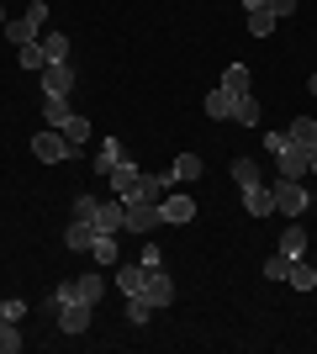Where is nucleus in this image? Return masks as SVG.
<instances>
[{
    "label": "nucleus",
    "instance_id": "f257e3e1",
    "mask_svg": "<svg viewBox=\"0 0 317 354\" xmlns=\"http://www.w3.org/2000/svg\"><path fill=\"white\" fill-rule=\"evenodd\" d=\"M270 191H275V212H286V222H291V217H302V212L312 207V196H307L302 180H275Z\"/></svg>",
    "mask_w": 317,
    "mask_h": 354
},
{
    "label": "nucleus",
    "instance_id": "f03ea898",
    "mask_svg": "<svg viewBox=\"0 0 317 354\" xmlns=\"http://www.w3.org/2000/svg\"><path fill=\"white\" fill-rule=\"evenodd\" d=\"M32 153H37L43 164H64V159H75V148L64 143L59 127H43V133H32Z\"/></svg>",
    "mask_w": 317,
    "mask_h": 354
},
{
    "label": "nucleus",
    "instance_id": "7ed1b4c3",
    "mask_svg": "<svg viewBox=\"0 0 317 354\" xmlns=\"http://www.w3.org/2000/svg\"><path fill=\"white\" fill-rule=\"evenodd\" d=\"M159 207L153 201H127V217H122V233H137V238H148L153 227H159Z\"/></svg>",
    "mask_w": 317,
    "mask_h": 354
},
{
    "label": "nucleus",
    "instance_id": "20e7f679",
    "mask_svg": "<svg viewBox=\"0 0 317 354\" xmlns=\"http://www.w3.org/2000/svg\"><path fill=\"white\" fill-rule=\"evenodd\" d=\"M69 90H75V64L69 59L43 64V95H69Z\"/></svg>",
    "mask_w": 317,
    "mask_h": 354
},
{
    "label": "nucleus",
    "instance_id": "39448f33",
    "mask_svg": "<svg viewBox=\"0 0 317 354\" xmlns=\"http://www.w3.org/2000/svg\"><path fill=\"white\" fill-rule=\"evenodd\" d=\"M137 175H143V169H137L133 159H117V164H111V169H106V180H111V191H117L122 201H127V196L137 191Z\"/></svg>",
    "mask_w": 317,
    "mask_h": 354
},
{
    "label": "nucleus",
    "instance_id": "423d86ee",
    "mask_svg": "<svg viewBox=\"0 0 317 354\" xmlns=\"http://www.w3.org/2000/svg\"><path fill=\"white\" fill-rule=\"evenodd\" d=\"M169 185H175V175H137V191L127 196V201H153V207H159L169 196Z\"/></svg>",
    "mask_w": 317,
    "mask_h": 354
},
{
    "label": "nucleus",
    "instance_id": "0eeeda50",
    "mask_svg": "<svg viewBox=\"0 0 317 354\" xmlns=\"http://www.w3.org/2000/svg\"><path fill=\"white\" fill-rule=\"evenodd\" d=\"M143 296L153 301V312H164L175 301V281H169L164 270H148V281H143Z\"/></svg>",
    "mask_w": 317,
    "mask_h": 354
},
{
    "label": "nucleus",
    "instance_id": "6e6552de",
    "mask_svg": "<svg viewBox=\"0 0 317 354\" xmlns=\"http://www.w3.org/2000/svg\"><path fill=\"white\" fill-rule=\"evenodd\" d=\"M275 164H280V180H302V175H307V148H296V143L286 138V148L275 153Z\"/></svg>",
    "mask_w": 317,
    "mask_h": 354
},
{
    "label": "nucleus",
    "instance_id": "1a4fd4ad",
    "mask_svg": "<svg viewBox=\"0 0 317 354\" xmlns=\"http://www.w3.org/2000/svg\"><path fill=\"white\" fill-rule=\"evenodd\" d=\"M159 217H164V222H175V227H180V222H191V217H196V201H191V196H180V191H175V196H164V201H159Z\"/></svg>",
    "mask_w": 317,
    "mask_h": 354
},
{
    "label": "nucleus",
    "instance_id": "9d476101",
    "mask_svg": "<svg viewBox=\"0 0 317 354\" xmlns=\"http://www.w3.org/2000/svg\"><path fill=\"white\" fill-rule=\"evenodd\" d=\"M90 312H95V307H85V301H69V307H59V328L75 339V333H85V328H90Z\"/></svg>",
    "mask_w": 317,
    "mask_h": 354
},
{
    "label": "nucleus",
    "instance_id": "9b49d317",
    "mask_svg": "<svg viewBox=\"0 0 317 354\" xmlns=\"http://www.w3.org/2000/svg\"><path fill=\"white\" fill-rule=\"evenodd\" d=\"M122 217H127V201H101L95 207V233H122Z\"/></svg>",
    "mask_w": 317,
    "mask_h": 354
},
{
    "label": "nucleus",
    "instance_id": "f8f14e48",
    "mask_svg": "<svg viewBox=\"0 0 317 354\" xmlns=\"http://www.w3.org/2000/svg\"><path fill=\"white\" fill-rule=\"evenodd\" d=\"M243 212H249V217H270L275 212V191L270 185H249V191H243Z\"/></svg>",
    "mask_w": 317,
    "mask_h": 354
},
{
    "label": "nucleus",
    "instance_id": "ddd939ff",
    "mask_svg": "<svg viewBox=\"0 0 317 354\" xmlns=\"http://www.w3.org/2000/svg\"><path fill=\"white\" fill-rule=\"evenodd\" d=\"M64 243L75 254H90V243H95V222H85V217H75L69 227H64Z\"/></svg>",
    "mask_w": 317,
    "mask_h": 354
},
{
    "label": "nucleus",
    "instance_id": "4468645a",
    "mask_svg": "<svg viewBox=\"0 0 317 354\" xmlns=\"http://www.w3.org/2000/svg\"><path fill=\"white\" fill-rule=\"evenodd\" d=\"M233 101H238V95H233L227 85L206 90V117H211V122H233Z\"/></svg>",
    "mask_w": 317,
    "mask_h": 354
},
{
    "label": "nucleus",
    "instance_id": "2eb2a0df",
    "mask_svg": "<svg viewBox=\"0 0 317 354\" xmlns=\"http://www.w3.org/2000/svg\"><path fill=\"white\" fill-rule=\"evenodd\" d=\"M143 281H148V270L137 265V259H133V265H117V291L122 296H137V291H143Z\"/></svg>",
    "mask_w": 317,
    "mask_h": 354
},
{
    "label": "nucleus",
    "instance_id": "dca6fc26",
    "mask_svg": "<svg viewBox=\"0 0 317 354\" xmlns=\"http://www.w3.org/2000/svg\"><path fill=\"white\" fill-rule=\"evenodd\" d=\"M259 117H265V106H259L254 95L243 90L238 101H233V122H238V127H259Z\"/></svg>",
    "mask_w": 317,
    "mask_h": 354
},
{
    "label": "nucleus",
    "instance_id": "f3484780",
    "mask_svg": "<svg viewBox=\"0 0 317 354\" xmlns=\"http://www.w3.org/2000/svg\"><path fill=\"white\" fill-rule=\"evenodd\" d=\"M286 286H296V291H312L317 286V265H307L302 254L291 259V270H286Z\"/></svg>",
    "mask_w": 317,
    "mask_h": 354
},
{
    "label": "nucleus",
    "instance_id": "a211bd4d",
    "mask_svg": "<svg viewBox=\"0 0 317 354\" xmlns=\"http://www.w3.org/2000/svg\"><path fill=\"white\" fill-rule=\"evenodd\" d=\"M101 296H106V281H101V275H95V270H90V275H79V281H75V301H85V307H95Z\"/></svg>",
    "mask_w": 317,
    "mask_h": 354
},
{
    "label": "nucleus",
    "instance_id": "6ab92c4d",
    "mask_svg": "<svg viewBox=\"0 0 317 354\" xmlns=\"http://www.w3.org/2000/svg\"><path fill=\"white\" fill-rule=\"evenodd\" d=\"M169 175H175V185H196V180L206 175V169H201V159H196V153H180V159H175V169H169Z\"/></svg>",
    "mask_w": 317,
    "mask_h": 354
},
{
    "label": "nucleus",
    "instance_id": "aec40b11",
    "mask_svg": "<svg viewBox=\"0 0 317 354\" xmlns=\"http://www.w3.org/2000/svg\"><path fill=\"white\" fill-rule=\"evenodd\" d=\"M69 117H75V111H69V95H43V122L48 127H64Z\"/></svg>",
    "mask_w": 317,
    "mask_h": 354
},
{
    "label": "nucleus",
    "instance_id": "412c9836",
    "mask_svg": "<svg viewBox=\"0 0 317 354\" xmlns=\"http://www.w3.org/2000/svg\"><path fill=\"white\" fill-rule=\"evenodd\" d=\"M280 254H286V259H296V254H307V227L296 217L286 222V238H280Z\"/></svg>",
    "mask_w": 317,
    "mask_h": 354
},
{
    "label": "nucleus",
    "instance_id": "4be33fe9",
    "mask_svg": "<svg viewBox=\"0 0 317 354\" xmlns=\"http://www.w3.org/2000/svg\"><path fill=\"white\" fill-rule=\"evenodd\" d=\"M117 159H127V148H122L117 138H106V143L95 148V164H90V169H95V175H106V169H111Z\"/></svg>",
    "mask_w": 317,
    "mask_h": 354
},
{
    "label": "nucleus",
    "instance_id": "5701e85b",
    "mask_svg": "<svg viewBox=\"0 0 317 354\" xmlns=\"http://www.w3.org/2000/svg\"><path fill=\"white\" fill-rule=\"evenodd\" d=\"M90 259L95 265H117V233H95V243H90Z\"/></svg>",
    "mask_w": 317,
    "mask_h": 354
},
{
    "label": "nucleus",
    "instance_id": "b1692460",
    "mask_svg": "<svg viewBox=\"0 0 317 354\" xmlns=\"http://www.w3.org/2000/svg\"><path fill=\"white\" fill-rule=\"evenodd\" d=\"M59 133H64V143H69V148H85V143H90V122H85V117H69Z\"/></svg>",
    "mask_w": 317,
    "mask_h": 354
},
{
    "label": "nucleus",
    "instance_id": "393cba45",
    "mask_svg": "<svg viewBox=\"0 0 317 354\" xmlns=\"http://www.w3.org/2000/svg\"><path fill=\"white\" fill-rule=\"evenodd\" d=\"M233 180L249 191V185H265V169H259L254 159H233Z\"/></svg>",
    "mask_w": 317,
    "mask_h": 354
},
{
    "label": "nucleus",
    "instance_id": "a878e982",
    "mask_svg": "<svg viewBox=\"0 0 317 354\" xmlns=\"http://www.w3.org/2000/svg\"><path fill=\"white\" fill-rule=\"evenodd\" d=\"M16 59H21V69H27V74H43L48 53H43V43H21V48H16Z\"/></svg>",
    "mask_w": 317,
    "mask_h": 354
},
{
    "label": "nucleus",
    "instance_id": "bb28decb",
    "mask_svg": "<svg viewBox=\"0 0 317 354\" xmlns=\"http://www.w3.org/2000/svg\"><path fill=\"white\" fill-rule=\"evenodd\" d=\"M286 138H291L296 148H312V143H317V122H312V117H296V122H291V133H286Z\"/></svg>",
    "mask_w": 317,
    "mask_h": 354
},
{
    "label": "nucleus",
    "instance_id": "cd10ccee",
    "mask_svg": "<svg viewBox=\"0 0 317 354\" xmlns=\"http://www.w3.org/2000/svg\"><path fill=\"white\" fill-rule=\"evenodd\" d=\"M148 317H153V301H148V296H143V291H137V296H127V323H133V328H143Z\"/></svg>",
    "mask_w": 317,
    "mask_h": 354
},
{
    "label": "nucleus",
    "instance_id": "c85d7f7f",
    "mask_svg": "<svg viewBox=\"0 0 317 354\" xmlns=\"http://www.w3.org/2000/svg\"><path fill=\"white\" fill-rule=\"evenodd\" d=\"M0 32H6V37H11L16 48H21V43H37V27H32L27 16H21V21H6V27H0Z\"/></svg>",
    "mask_w": 317,
    "mask_h": 354
},
{
    "label": "nucleus",
    "instance_id": "c756f323",
    "mask_svg": "<svg viewBox=\"0 0 317 354\" xmlns=\"http://www.w3.org/2000/svg\"><path fill=\"white\" fill-rule=\"evenodd\" d=\"M243 16H249V32H254V37H270V32H275L270 6H259V11H243Z\"/></svg>",
    "mask_w": 317,
    "mask_h": 354
},
{
    "label": "nucleus",
    "instance_id": "7c9ffc66",
    "mask_svg": "<svg viewBox=\"0 0 317 354\" xmlns=\"http://www.w3.org/2000/svg\"><path fill=\"white\" fill-rule=\"evenodd\" d=\"M222 85L233 90V95H243V90L254 85V80H249V69H243V64H227V69H222Z\"/></svg>",
    "mask_w": 317,
    "mask_h": 354
},
{
    "label": "nucleus",
    "instance_id": "2f4dec72",
    "mask_svg": "<svg viewBox=\"0 0 317 354\" xmlns=\"http://www.w3.org/2000/svg\"><path fill=\"white\" fill-rule=\"evenodd\" d=\"M37 43H43L48 64H53V59H69V37H64V32H48V37H37Z\"/></svg>",
    "mask_w": 317,
    "mask_h": 354
},
{
    "label": "nucleus",
    "instance_id": "473e14b6",
    "mask_svg": "<svg viewBox=\"0 0 317 354\" xmlns=\"http://www.w3.org/2000/svg\"><path fill=\"white\" fill-rule=\"evenodd\" d=\"M16 349H21V333H16L11 317H0V354H16Z\"/></svg>",
    "mask_w": 317,
    "mask_h": 354
},
{
    "label": "nucleus",
    "instance_id": "72a5a7b5",
    "mask_svg": "<svg viewBox=\"0 0 317 354\" xmlns=\"http://www.w3.org/2000/svg\"><path fill=\"white\" fill-rule=\"evenodd\" d=\"M286 270H291V259L275 254V259H265V281H286Z\"/></svg>",
    "mask_w": 317,
    "mask_h": 354
},
{
    "label": "nucleus",
    "instance_id": "f704fd0d",
    "mask_svg": "<svg viewBox=\"0 0 317 354\" xmlns=\"http://www.w3.org/2000/svg\"><path fill=\"white\" fill-rule=\"evenodd\" d=\"M265 6H270L275 21H286V16H296V6H302V0H265Z\"/></svg>",
    "mask_w": 317,
    "mask_h": 354
},
{
    "label": "nucleus",
    "instance_id": "c9c22d12",
    "mask_svg": "<svg viewBox=\"0 0 317 354\" xmlns=\"http://www.w3.org/2000/svg\"><path fill=\"white\" fill-rule=\"evenodd\" d=\"M27 21H32L37 32L48 27V0H32V6H27Z\"/></svg>",
    "mask_w": 317,
    "mask_h": 354
},
{
    "label": "nucleus",
    "instance_id": "e433bc0d",
    "mask_svg": "<svg viewBox=\"0 0 317 354\" xmlns=\"http://www.w3.org/2000/svg\"><path fill=\"white\" fill-rule=\"evenodd\" d=\"M95 207H101V201H95V196H75V217L95 222Z\"/></svg>",
    "mask_w": 317,
    "mask_h": 354
},
{
    "label": "nucleus",
    "instance_id": "4c0bfd02",
    "mask_svg": "<svg viewBox=\"0 0 317 354\" xmlns=\"http://www.w3.org/2000/svg\"><path fill=\"white\" fill-rule=\"evenodd\" d=\"M0 317H11V323H21V317H27V301H16V296H11V301H0Z\"/></svg>",
    "mask_w": 317,
    "mask_h": 354
},
{
    "label": "nucleus",
    "instance_id": "58836bf2",
    "mask_svg": "<svg viewBox=\"0 0 317 354\" xmlns=\"http://www.w3.org/2000/svg\"><path fill=\"white\" fill-rule=\"evenodd\" d=\"M137 265H143V270H164V259H159V249L148 243V249H137Z\"/></svg>",
    "mask_w": 317,
    "mask_h": 354
},
{
    "label": "nucleus",
    "instance_id": "ea45409f",
    "mask_svg": "<svg viewBox=\"0 0 317 354\" xmlns=\"http://www.w3.org/2000/svg\"><path fill=\"white\" fill-rule=\"evenodd\" d=\"M53 301H59V307H69V301H75V281H64L59 291H53Z\"/></svg>",
    "mask_w": 317,
    "mask_h": 354
},
{
    "label": "nucleus",
    "instance_id": "a19ab883",
    "mask_svg": "<svg viewBox=\"0 0 317 354\" xmlns=\"http://www.w3.org/2000/svg\"><path fill=\"white\" fill-rule=\"evenodd\" d=\"M307 175H317V143L307 148Z\"/></svg>",
    "mask_w": 317,
    "mask_h": 354
},
{
    "label": "nucleus",
    "instance_id": "79ce46f5",
    "mask_svg": "<svg viewBox=\"0 0 317 354\" xmlns=\"http://www.w3.org/2000/svg\"><path fill=\"white\" fill-rule=\"evenodd\" d=\"M259 6H265V0H243V11H259Z\"/></svg>",
    "mask_w": 317,
    "mask_h": 354
},
{
    "label": "nucleus",
    "instance_id": "37998d69",
    "mask_svg": "<svg viewBox=\"0 0 317 354\" xmlns=\"http://www.w3.org/2000/svg\"><path fill=\"white\" fill-rule=\"evenodd\" d=\"M307 90H312V101H317V74H312V80H307Z\"/></svg>",
    "mask_w": 317,
    "mask_h": 354
},
{
    "label": "nucleus",
    "instance_id": "c03bdc74",
    "mask_svg": "<svg viewBox=\"0 0 317 354\" xmlns=\"http://www.w3.org/2000/svg\"><path fill=\"white\" fill-rule=\"evenodd\" d=\"M6 21H11V16H6V6H0V27H6Z\"/></svg>",
    "mask_w": 317,
    "mask_h": 354
},
{
    "label": "nucleus",
    "instance_id": "a18cd8bd",
    "mask_svg": "<svg viewBox=\"0 0 317 354\" xmlns=\"http://www.w3.org/2000/svg\"><path fill=\"white\" fill-rule=\"evenodd\" d=\"M312 296H317V286H312Z\"/></svg>",
    "mask_w": 317,
    "mask_h": 354
}]
</instances>
